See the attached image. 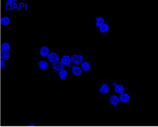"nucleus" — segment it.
<instances>
[{"mask_svg": "<svg viewBox=\"0 0 158 127\" xmlns=\"http://www.w3.org/2000/svg\"><path fill=\"white\" fill-rule=\"evenodd\" d=\"M83 57L81 55L79 54H75L71 58V62H72L76 65H78L81 64L83 62Z\"/></svg>", "mask_w": 158, "mask_h": 127, "instance_id": "obj_1", "label": "nucleus"}, {"mask_svg": "<svg viewBox=\"0 0 158 127\" xmlns=\"http://www.w3.org/2000/svg\"><path fill=\"white\" fill-rule=\"evenodd\" d=\"M48 58L50 62L53 63L58 61L59 57L57 54L55 53L51 52L48 55Z\"/></svg>", "mask_w": 158, "mask_h": 127, "instance_id": "obj_2", "label": "nucleus"}, {"mask_svg": "<svg viewBox=\"0 0 158 127\" xmlns=\"http://www.w3.org/2000/svg\"><path fill=\"white\" fill-rule=\"evenodd\" d=\"M64 65L60 61H57L53 64V68L56 71H61L64 69Z\"/></svg>", "mask_w": 158, "mask_h": 127, "instance_id": "obj_3", "label": "nucleus"}, {"mask_svg": "<svg viewBox=\"0 0 158 127\" xmlns=\"http://www.w3.org/2000/svg\"><path fill=\"white\" fill-rule=\"evenodd\" d=\"M71 71L72 74L75 76H79L82 73L83 70L80 67L72 66Z\"/></svg>", "mask_w": 158, "mask_h": 127, "instance_id": "obj_4", "label": "nucleus"}, {"mask_svg": "<svg viewBox=\"0 0 158 127\" xmlns=\"http://www.w3.org/2000/svg\"><path fill=\"white\" fill-rule=\"evenodd\" d=\"M109 101L111 104L113 106H116L119 105L120 99L117 96L113 95L110 97Z\"/></svg>", "mask_w": 158, "mask_h": 127, "instance_id": "obj_5", "label": "nucleus"}, {"mask_svg": "<svg viewBox=\"0 0 158 127\" xmlns=\"http://www.w3.org/2000/svg\"><path fill=\"white\" fill-rule=\"evenodd\" d=\"M99 91L100 93L102 94H107L109 91V86L107 84H105V83L102 84L101 87L99 89Z\"/></svg>", "mask_w": 158, "mask_h": 127, "instance_id": "obj_6", "label": "nucleus"}, {"mask_svg": "<svg viewBox=\"0 0 158 127\" xmlns=\"http://www.w3.org/2000/svg\"><path fill=\"white\" fill-rule=\"evenodd\" d=\"M61 62L64 65H68L71 63V58L69 56L65 55L61 59Z\"/></svg>", "mask_w": 158, "mask_h": 127, "instance_id": "obj_7", "label": "nucleus"}, {"mask_svg": "<svg viewBox=\"0 0 158 127\" xmlns=\"http://www.w3.org/2000/svg\"><path fill=\"white\" fill-rule=\"evenodd\" d=\"M130 99V96L127 93H123L120 96V100L122 103H128Z\"/></svg>", "mask_w": 158, "mask_h": 127, "instance_id": "obj_8", "label": "nucleus"}, {"mask_svg": "<svg viewBox=\"0 0 158 127\" xmlns=\"http://www.w3.org/2000/svg\"><path fill=\"white\" fill-rule=\"evenodd\" d=\"M40 53L42 57H45L48 56L49 54V49L46 46H43L40 49Z\"/></svg>", "mask_w": 158, "mask_h": 127, "instance_id": "obj_9", "label": "nucleus"}, {"mask_svg": "<svg viewBox=\"0 0 158 127\" xmlns=\"http://www.w3.org/2000/svg\"><path fill=\"white\" fill-rule=\"evenodd\" d=\"M82 69L83 71H87L91 69V64L89 62H84L81 64Z\"/></svg>", "mask_w": 158, "mask_h": 127, "instance_id": "obj_10", "label": "nucleus"}, {"mask_svg": "<svg viewBox=\"0 0 158 127\" xmlns=\"http://www.w3.org/2000/svg\"><path fill=\"white\" fill-rule=\"evenodd\" d=\"M115 87V91L116 93H118L120 95L124 93V88L123 86L117 84Z\"/></svg>", "mask_w": 158, "mask_h": 127, "instance_id": "obj_11", "label": "nucleus"}, {"mask_svg": "<svg viewBox=\"0 0 158 127\" xmlns=\"http://www.w3.org/2000/svg\"><path fill=\"white\" fill-rule=\"evenodd\" d=\"M10 20L8 16H5L2 17L0 19V23L3 26H6L10 23Z\"/></svg>", "mask_w": 158, "mask_h": 127, "instance_id": "obj_12", "label": "nucleus"}, {"mask_svg": "<svg viewBox=\"0 0 158 127\" xmlns=\"http://www.w3.org/2000/svg\"><path fill=\"white\" fill-rule=\"evenodd\" d=\"M40 68L41 70H45L49 67V64L46 61H41L40 62L39 64Z\"/></svg>", "mask_w": 158, "mask_h": 127, "instance_id": "obj_13", "label": "nucleus"}, {"mask_svg": "<svg viewBox=\"0 0 158 127\" xmlns=\"http://www.w3.org/2000/svg\"><path fill=\"white\" fill-rule=\"evenodd\" d=\"M59 75L60 79L61 80H63L66 79V77H67V72L64 70V69H63V70H62L59 72Z\"/></svg>", "mask_w": 158, "mask_h": 127, "instance_id": "obj_14", "label": "nucleus"}, {"mask_svg": "<svg viewBox=\"0 0 158 127\" xmlns=\"http://www.w3.org/2000/svg\"><path fill=\"white\" fill-rule=\"evenodd\" d=\"M10 47L9 44L8 43H4L1 46V50L4 52H8L10 49Z\"/></svg>", "mask_w": 158, "mask_h": 127, "instance_id": "obj_15", "label": "nucleus"}, {"mask_svg": "<svg viewBox=\"0 0 158 127\" xmlns=\"http://www.w3.org/2000/svg\"><path fill=\"white\" fill-rule=\"evenodd\" d=\"M105 24V20L102 17H99L96 19V25L100 27Z\"/></svg>", "mask_w": 158, "mask_h": 127, "instance_id": "obj_16", "label": "nucleus"}, {"mask_svg": "<svg viewBox=\"0 0 158 127\" xmlns=\"http://www.w3.org/2000/svg\"><path fill=\"white\" fill-rule=\"evenodd\" d=\"M109 25L105 23L100 27V30L102 33H105L109 30Z\"/></svg>", "mask_w": 158, "mask_h": 127, "instance_id": "obj_17", "label": "nucleus"}, {"mask_svg": "<svg viewBox=\"0 0 158 127\" xmlns=\"http://www.w3.org/2000/svg\"><path fill=\"white\" fill-rule=\"evenodd\" d=\"M10 56V54L9 52H4V56H3V58H2V60H4V61H7L9 58Z\"/></svg>", "mask_w": 158, "mask_h": 127, "instance_id": "obj_18", "label": "nucleus"}, {"mask_svg": "<svg viewBox=\"0 0 158 127\" xmlns=\"http://www.w3.org/2000/svg\"><path fill=\"white\" fill-rule=\"evenodd\" d=\"M6 67V65L5 62L4 60H1L0 62V69H3L5 68Z\"/></svg>", "mask_w": 158, "mask_h": 127, "instance_id": "obj_19", "label": "nucleus"}, {"mask_svg": "<svg viewBox=\"0 0 158 127\" xmlns=\"http://www.w3.org/2000/svg\"><path fill=\"white\" fill-rule=\"evenodd\" d=\"M13 9V5L9 3H6V10H10Z\"/></svg>", "mask_w": 158, "mask_h": 127, "instance_id": "obj_20", "label": "nucleus"}, {"mask_svg": "<svg viewBox=\"0 0 158 127\" xmlns=\"http://www.w3.org/2000/svg\"><path fill=\"white\" fill-rule=\"evenodd\" d=\"M16 0H7V3H9V4H10L11 5L13 6L14 4L15 3V1H17Z\"/></svg>", "mask_w": 158, "mask_h": 127, "instance_id": "obj_21", "label": "nucleus"}, {"mask_svg": "<svg viewBox=\"0 0 158 127\" xmlns=\"http://www.w3.org/2000/svg\"><path fill=\"white\" fill-rule=\"evenodd\" d=\"M25 4L23 3H19V9H21V8H23V7H24Z\"/></svg>", "mask_w": 158, "mask_h": 127, "instance_id": "obj_22", "label": "nucleus"}, {"mask_svg": "<svg viewBox=\"0 0 158 127\" xmlns=\"http://www.w3.org/2000/svg\"><path fill=\"white\" fill-rule=\"evenodd\" d=\"M15 8H16V9H17L18 10H19V9H18V6H17V4H16V3H15L13 5V9H12V10H14V9H15Z\"/></svg>", "mask_w": 158, "mask_h": 127, "instance_id": "obj_23", "label": "nucleus"}, {"mask_svg": "<svg viewBox=\"0 0 158 127\" xmlns=\"http://www.w3.org/2000/svg\"><path fill=\"white\" fill-rule=\"evenodd\" d=\"M35 125L33 124H30L28 125V127H35Z\"/></svg>", "mask_w": 158, "mask_h": 127, "instance_id": "obj_24", "label": "nucleus"}]
</instances>
